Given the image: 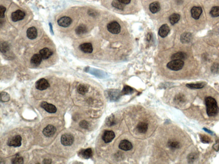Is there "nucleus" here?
I'll return each instance as SVG.
<instances>
[{"instance_id": "nucleus-7", "label": "nucleus", "mask_w": 219, "mask_h": 164, "mask_svg": "<svg viewBox=\"0 0 219 164\" xmlns=\"http://www.w3.org/2000/svg\"><path fill=\"white\" fill-rule=\"evenodd\" d=\"M122 95L121 92L118 90H110L107 92V97L111 101H116Z\"/></svg>"}, {"instance_id": "nucleus-12", "label": "nucleus", "mask_w": 219, "mask_h": 164, "mask_svg": "<svg viewBox=\"0 0 219 164\" xmlns=\"http://www.w3.org/2000/svg\"><path fill=\"white\" fill-rule=\"evenodd\" d=\"M71 22H72L71 19L70 17H62L58 21V25L64 28L69 27L71 24Z\"/></svg>"}, {"instance_id": "nucleus-46", "label": "nucleus", "mask_w": 219, "mask_h": 164, "mask_svg": "<svg viewBox=\"0 0 219 164\" xmlns=\"http://www.w3.org/2000/svg\"><path fill=\"white\" fill-rule=\"evenodd\" d=\"M203 130H204V131L208 132V133H209V134H211V135H212V134H213V132H212L210 130H209L207 129V128H204Z\"/></svg>"}, {"instance_id": "nucleus-47", "label": "nucleus", "mask_w": 219, "mask_h": 164, "mask_svg": "<svg viewBox=\"0 0 219 164\" xmlns=\"http://www.w3.org/2000/svg\"><path fill=\"white\" fill-rule=\"evenodd\" d=\"M51 160L49 159H45V160L43 161V163H51V162H49V161H50Z\"/></svg>"}, {"instance_id": "nucleus-22", "label": "nucleus", "mask_w": 219, "mask_h": 164, "mask_svg": "<svg viewBox=\"0 0 219 164\" xmlns=\"http://www.w3.org/2000/svg\"><path fill=\"white\" fill-rule=\"evenodd\" d=\"M149 10L150 11L153 13H155L158 12L161 10L160 3L158 2L152 3L149 6Z\"/></svg>"}, {"instance_id": "nucleus-29", "label": "nucleus", "mask_w": 219, "mask_h": 164, "mask_svg": "<svg viewBox=\"0 0 219 164\" xmlns=\"http://www.w3.org/2000/svg\"><path fill=\"white\" fill-rule=\"evenodd\" d=\"M77 91L79 93L82 95H84L88 91V88L86 85L80 84L78 87Z\"/></svg>"}, {"instance_id": "nucleus-42", "label": "nucleus", "mask_w": 219, "mask_h": 164, "mask_svg": "<svg viewBox=\"0 0 219 164\" xmlns=\"http://www.w3.org/2000/svg\"><path fill=\"white\" fill-rule=\"evenodd\" d=\"M80 125L83 128L87 129L89 127V123L85 121H83L80 122Z\"/></svg>"}, {"instance_id": "nucleus-8", "label": "nucleus", "mask_w": 219, "mask_h": 164, "mask_svg": "<svg viewBox=\"0 0 219 164\" xmlns=\"http://www.w3.org/2000/svg\"><path fill=\"white\" fill-rule=\"evenodd\" d=\"M40 107L50 113H55L57 111V108L55 105L46 102H43L42 103L40 104Z\"/></svg>"}, {"instance_id": "nucleus-20", "label": "nucleus", "mask_w": 219, "mask_h": 164, "mask_svg": "<svg viewBox=\"0 0 219 164\" xmlns=\"http://www.w3.org/2000/svg\"><path fill=\"white\" fill-rule=\"evenodd\" d=\"M42 58L41 56L40 55L38 54H35L33 56L31 57L30 62L34 66L39 65L41 63L42 60Z\"/></svg>"}, {"instance_id": "nucleus-44", "label": "nucleus", "mask_w": 219, "mask_h": 164, "mask_svg": "<svg viewBox=\"0 0 219 164\" xmlns=\"http://www.w3.org/2000/svg\"><path fill=\"white\" fill-rule=\"evenodd\" d=\"M119 1L122 2V3H124V4H128V3H130L131 2V0H118Z\"/></svg>"}, {"instance_id": "nucleus-36", "label": "nucleus", "mask_w": 219, "mask_h": 164, "mask_svg": "<svg viewBox=\"0 0 219 164\" xmlns=\"http://www.w3.org/2000/svg\"><path fill=\"white\" fill-rule=\"evenodd\" d=\"M185 97L182 94H179L175 96V101L178 103H182L185 101Z\"/></svg>"}, {"instance_id": "nucleus-17", "label": "nucleus", "mask_w": 219, "mask_h": 164, "mask_svg": "<svg viewBox=\"0 0 219 164\" xmlns=\"http://www.w3.org/2000/svg\"><path fill=\"white\" fill-rule=\"evenodd\" d=\"M27 36L29 39H35L37 36V29L34 27L29 28L27 30Z\"/></svg>"}, {"instance_id": "nucleus-25", "label": "nucleus", "mask_w": 219, "mask_h": 164, "mask_svg": "<svg viewBox=\"0 0 219 164\" xmlns=\"http://www.w3.org/2000/svg\"><path fill=\"white\" fill-rule=\"evenodd\" d=\"M180 19V16L179 14L176 13H174L171 15L169 17V21L170 23L172 25L177 23L179 21Z\"/></svg>"}, {"instance_id": "nucleus-32", "label": "nucleus", "mask_w": 219, "mask_h": 164, "mask_svg": "<svg viewBox=\"0 0 219 164\" xmlns=\"http://www.w3.org/2000/svg\"><path fill=\"white\" fill-rule=\"evenodd\" d=\"M12 164H22L23 163V158L19 154H17L12 160Z\"/></svg>"}, {"instance_id": "nucleus-16", "label": "nucleus", "mask_w": 219, "mask_h": 164, "mask_svg": "<svg viewBox=\"0 0 219 164\" xmlns=\"http://www.w3.org/2000/svg\"><path fill=\"white\" fill-rule=\"evenodd\" d=\"M170 29L169 26L166 24L162 25L159 30L158 34L162 38H165L170 33Z\"/></svg>"}, {"instance_id": "nucleus-21", "label": "nucleus", "mask_w": 219, "mask_h": 164, "mask_svg": "<svg viewBox=\"0 0 219 164\" xmlns=\"http://www.w3.org/2000/svg\"><path fill=\"white\" fill-rule=\"evenodd\" d=\"M148 124L145 122H140L137 126V131L140 133H145L148 130Z\"/></svg>"}, {"instance_id": "nucleus-2", "label": "nucleus", "mask_w": 219, "mask_h": 164, "mask_svg": "<svg viewBox=\"0 0 219 164\" xmlns=\"http://www.w3.org/2000/svg\"><path fill=\"white\" fill-rule=\"evenodd\" d=\"M184 65V62L182 60H172L168 63L167 67L173 71L181 70Z\"/></svg>"}, {"instance_id": "nucleus-3", "label": "nucleus", "mask_w": 219, "mask_h": 164, "mask_svg": "<svg viewBox=\"0 0 219 164\" xmlns=\"http://www.w3.org/2000/svg\"><path fill=\"white\" fill-rule=\"evenodd\" d=\"M22 138L19 135L14 136L8 139V145L9 146L13 147H19L21 145Z\"/></svg>"}, {"instance_id": "nucleus-24", "label": "nucleus", "mask_w": 219, "mask_h": 164, "mask_svg": "<svg viewBox=\"0 0 219 164\" xmlns=\"http://www.w3.org/2000/svg\"><path fill=\"white\" fill-rule=\"evenodd\" d=\"M192 35L191 33H185L182 34L181 37V42L183 43H188L191 41L192 39Z\"/></svg>"}, {"instance_id": "nucleus-5", "label": "nucleus", "mask_w": 219, "mask_h": 164, "mask_svg": "<svg viewBox=\"0 0 219 164\" xmlns=\"http://www.w3.org/2000/svg\"><path fill=\"white\" fill-rule=\"evenodd\" d=\"M107 30L113 34H118L121 30V27L116 21H112L107 25Z\"/></svg>"}, {"instance_id": "nucleus-28", "label": "nucleus", "mask_w": 219, "mask_h": 164, "mask_svg": "<svg viewBox=\"0 0 219 164\" xmlns=\"http://www.w3.org/2000/svg\"><path fill=\"white\" fill-rule=\"evenodd\" d=\"M204 84L203 83H198L187 84L186 86L188 88L192 89H199L203 88Z\"/></svg>"}, {"instance_id": "nucleus-14", "label": "nucleus", "mask_w": 219, "mask_h": 164, "mask_svg": "<svg viewBox=\"0 0 219 164\" xmlns=\"http://www.w3.org/2000/svg\"><path fill=\"white\" fill-rule=\"evenodd\" d=\"M202 12V9L200 7H193L191 10L192 17L195 19H198Z\"/></svg>"}, {"instance_id": "nucleus-43", "label": "nucleus", "mask_w": 219, "mask_h": 164, "mask_svg": "<svg viewBox=\"0 0 219 164\" xmlns=\"http://www.w3.org/2000/svg\"><path fill=\"white\" fill-rule=\"evenodd\" d=\"M213 148L214 150H215V151H218L219 150V140L217 141L216 143L213 145Z\"/></svg>"}, {"instance_id": "nucleus-33", "label": "nucleus", "mask_w": 219, "mask_h": 164, "mask_svg": "<svg viewBox=\"0 0 219 164\" xmlns=\"http://www.w3.org/2000/svg\"><path fill=\"white\" fill-rule=\"evenodd\" d=\"M134 91L133 88L128 85H125L123 89L121 92L122 95L131 94Z\"/></svg>"}, {"instance_id": "nucleus-39", "label": "nucleus", "mask_w": 219, "mask_h": 164, "mask_svg": "<svg viewBox=\"0 0 219 164\" xmlns=\"http://www.w3.org/2000/svg\"><path fill=\"white\" fill-rule=\"evenodd\" d=\"M10 96L8 93L6 92L1 93V100L3 101H7L10 100Z\"/></svg>"}, {"instance_id": "nucleus-4", "label": "nucleus", "mask_w": 219, "mask_h": 164, "mask_svg": "<svg viewBox=\"0 0 219 164\" xmlns=\"http://www.w3.org/2000/svg\"><path fill=\"white\" fill-rule=\"evenodd\" d=\"M74 137L71 134L66 133L61 136V144L65 146L71 145L74 142Z\"/></svg>"}, {"instance_id": "nucleus-18", "label": "nucleus", "mask_w": 219, "mask_h": 164, "mask_svg": "<svg viewBox=\"0 0 219 164\" xmlns=\"http://www.w3.org/2000/svg\"><path fill=\"white\" fill-rule=\"evenodd\" d=\"M40 54L42 59H47L52 55L53 52L49 48H46L40 50Z\"/></svg>"}, {"instance_id": "nucleus-38", "label": "nucleus", "mask_w": 219, "mask_h": 164, "mask_svg": "<svg viewBox=\"0 0 219 164\" xmlns=\"http://www.w3.org/2000/svg\"><path fill=\"white\" fill-rule=\"evenodd\" d=\"M9 49V45L6 42H3L1 44V51L2 53H6Z\"/></svg>"}, {"instance_id": "nucleus-15", "label": "nucleus", "mask_w": 219, "mask_h": 164, "mask_svg": "<svg viewBox=\"0 0 219 164\" xmlns=\"http://www.w3.org/2000/svg\"><path fill=\"white\" fill-rule=\"evenodd\" d=\"M79 48L82 52L87 54L92 53L93 51V46L90 43H85L81 44L80 45Z\"/></svg>"}, {"instance_id": "nucleus-10", "label": "nucleus", "mask_w": 219, "mask_h": 164, "mask_svg": "<svg viewBox=\"0 0 219 164\" xmlns=\"http://www.w3.org/2000/svg\"><path fill=\"white\" fill-rule=\"evenodd\" d=\"M56 132V128L52 125H48L43 129L42 133L47 137H50L54 136Z\"/></svg>"}, {"instance_id": "nucleus-40", "label": "nucleus", "mask_w": 219, "mask_h": 164, "mask_svg": "<svg viewBox=\"0 0 219 164\" xmlns=\"http://www.w3.org/2000/svg\"><path fill=\"white\" fill-rule=\"evenodd\" d=\"M219 71V65L215 64V65H213L212 66L211 68V71L215 73H217V72H218Z\"/></svg>"}, {"instance_id": "nucleus-27", "label": "nucleus", "mask_w": 219, "mask_h": 164, "mask_svg": "<svg viewBox=\"0 0 219 164\" xmlns=\"http://www.w3.org/2000/svg\"><path fill=\"white\" fill-rule=\"evenodd\" d=\"M87 30L86 27L84 25H80L76 28V32L78 35H81L86 33Z\"/></svg>"}, {"instance_id": "nucleus-11", "label": "nucleus", "mask_w": 219, "mask_h": 164, "mask_svg": "<svg viewBox=\"0 0 219 164\" xmlns=\"http://www.w3.org/2000/svg\"><path fill=\"white\" fill-rule=\"evenodd\" d=\"M115 137L114 132L112 131H105L104 132L102 138L106 143H110L114 139Z\"/></svg>"}, {"instance_id": "nucleus-1", "label": "nucleus", "mask_w": 219, "mask_h": 164, "mask_svg": "<svg viewBox=\"0 0 219 164\" xmlns=\"http://www.w3.org/2000/svg\"><path fill=\"white\" fill-rule=\"evenodd\" d=\"M206 112L210 117L217 115L219 111V107L215 99L211 97H207L205 99Z\"/></svg>"}, {"instance_id": "nucleus-26", "label": "nucleus", "mask_w": 219, "mask_h": 164, "mask_svg": "<svg viewBox=\"0 0 219 164\" xmlns=\"http://www.w3.org/2000/svg\"><path fill=\"white\" fill-rule=\"evenodd\" d=\"M112 5L114 8L119 10H123L124 8L125 4L122 3L118 0H114L112 3Z\"/></svg>"}, {"instance_id": "nucleus-13", "label": "nucleus", "mask_w": 219, "mask_h": 164, "mask_svg": "<svg viewBox=\"0 0 219 164\" xmlns=\"http://www.w3.org/2000/svg\"><path fill=\"white\" fill-rule=\"evenodd\" d=\"M119 147L122 150L128 151L132 148L133 146L130 141L127 140H123L119 143Z\"/></svg>"}, {"instance_id": "nucleus-9", "label": "nucleus", "mask_w": 219, "mask_h": 164, "mask_svg": "<svg viewBox=\"0 0 219 164\" xmlns=\"http://www.w3.org/2000/svg\"><path fill=\"white\" fill-rule=\"evenodd\" d=\"M25 16V13L23 11L21 10H17L12 12L11 15V19L12 21L16 22L23 20Z\"/></svg>"}, {"instance_id": "nucleus-30", "label": "nucleus", "mask_w": 219, "mask_h": 164, "mask_svg": "<svg viewBox=\"0 0 219 164\" xmlns=\"http://www.w3.org/2000/svg\"><path fill=\"white\" fill-rule=\"evenodd\" d=\"M168 145V146L172 149H178L180 147V143L175 140L169 141Z\"/></svg>"}, {"instance_id": "nucleus-45", "label": "nucleus", "mask_w": 219, "mask_h": 164, "mask_svg": "<svg viewBox=\"0 0 219 164\" xmlns=\"http://www.w3.org/2000/svg\"><path fill=\"white\" fill-rule=\"evenodd\" d=\"M50 29L51 33L54 35V32H53V28H52V25H51V23H49Z\"/></svg>"}, {"instance_id": "nucleus-37", "label": "nucleus", "mask_w": 219, "mask_h": 164, "mask_svg": "<svg viewBox=\"0 0 219 164\" xmlns=\"http://www.w3.org/2000/svg\"><path fill=\"white\" fill-rule=\"evenodd\" d=\"M115 121L113 115H110L107 118V119L106 121V123L107 125L110 126H112L115 124Z\"/></svg>"}, {"instance_id": "nucleus-34", "label": "nucleus", "mask_w": 219, "mask_h": 164, "mask_svg": "<svg viewBox=\"0 0 219 164\" xmlns=\"http://www.w3.org/2000/svg\"><path fill=\"white\" fill-rule=\"evenodd\" d=\"M210 14L212 17H219V7H214L212 8Z\"/></svg>"}, {"instance_id": "nucleus-31", "label": "nucleus", "mask_w": 219, "mask_h": 164, "mask_svg": "<svg viewBox=\"0 0 219 164\" xmlns=\"http://www.w3.org/2000/svg\"><path fill=\"white\" fill-rule=\"evenodd\" d=\"M200 137L201 141L204 144H209L212 142L211 139L207 135L200 134Z\"/></svg>"}, {"instance_id": "nucleus-6", "label": "nucleus", "mask_w": 219, "mask_h": 164, "mask_svg": "<svg viewBox=\"0 0 219 164\" xmlns=\"http://www.w3.org/2000/svg\"><path fill=\"white\" fill-rule=\"evenodd\" d=\"M35 86L37 90L43 91L48 89L50 86V84L46 79L41 78L36 82Z\"/></svg>"}, {"instance_id": "nucleus-35", "label": "nucleus", "mask_w": 219, "mask_h": 164, "mask_svg": "<svg viewBox=\"0 0 219 164\" xmlns=\"http://www.w3.org/2000/svg\"><path fill=\"white\" fill-rule=\"evenodd\" d=\"M198 158V155L196 153L190 154L188 157V162L189 163H193Z\"/></svg>"}, {"instance_id": "nucleus-19", "label": "nucleus", "mask_w": 219, "mask_h": 164, "mask_svg": "<svg viewBox=\"0 0 219 164\" xmlns=\"http://www.w3.org/2000/svg\"><path fill=\"white\" fill-rule=\"evenodd\" d=\"M79 155L85 159H88L93 156V151L91 148L83 150L80 152Z\"/></svg>"}, {"instance_id": "nucleus-41", "label": "nucleus", "mask_w": 219, "mask_h": 164, "mask_svg": "<svg viewBox=\"0 0 219 164\" xmlns=\"http://www.w3.org/2000/svg\"><path fill=\"white\" fill-rule=\"evenodd\" d=\"M6 10V9L5 7L1 6V7H0V17L1 18H4V14H5Z\"/></svg>"}, {"instance_id": "nucleus-23", "label": "nucleus", "mask_w": 219, "mask_h": 164, "mask_svg": "<svg viewBox=\"0 0 219 164\" xmlns=\"http://www.w3.org/2000/svg\"><path fill=\"white\" fill-rule=\"evenodd\" d=\"M187 54L182 52H179L173 54L171 57L172 60H183L187 58Z\"/></svg>"}]
</instances>
